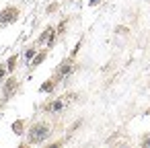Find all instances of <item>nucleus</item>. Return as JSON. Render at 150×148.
I'll return each mask as SVG.
<instances>
[{"label":"nucleus","mask_w":150,"mask_h":148,"mask_svg":"<svg viewBox=\"0 0 150 148\" xmlns=\"http://www.w3.org/2000/svg\"><path fill=\"white\" fill-rule=\"evenodd\" d=\"M72 70H74V60H72V58H66V60L60 64V68H58L56 76H58V78H64V76H68Z\"/></svg>","instance_id":"nucleus-4"},{"label":"nucleus","mask_w":150,"mask_h":148,"mask_svg":"<svg viewBox=\"0 0 150 148\" xmlns=\"http://www.w3.org/2000/svg\"><path fill=\"white\" fill-rule=\"evenodd\" d=\"M19 19V8L17 6H8L0 13V25H8V23H15Z\"/></svg>","instance_id":"nucleus-3"},{"label":"nucleus","mask_w":150,"mask_h":148,"mask_svg":"<svg viewBox=\"0 0 150 148\" xmlns=\"http://www.w3.org/2000/svg\"><path fill=\"white\" fill-rule=\"evenodd\" d=\"M45 56H47V50H41V52H39V54H37V56H35L33 60H31V68L39 66V64H41V62L45 60Z\"/></svg>","instance_id":"nucleus-8"},{"label":"nucleus","mask_w":150,"mask_h":148,"mask_svg":"<svg viewBox=\"0 0 150 148\" xmlns=\"http://www.w3.org/2000/svg\"><path fill=\"white\" fill-rule=\"evenodd\" d=\"M6 68H8V72H13V70L17 68V56L8 58V62H6Z\"/></svg>","instance_id":"nucleus-10"},{"label":"nucleus","mask_w":150,"mask_h":148,"mask_svg":"<svg viewBox=\"0 0 150 148\" xmlns=\"http://www.w3.org/2000/svg\"><path fill=\"white\" fill-rule=\"evenodd\" d=\"M88 2H91V4L95 6V4H99V2H101V0H88Z\"/></svg>","instance_id":"nucleus-13"},{"label":"nucleus","mask_w":150,"mask_h":148,"mask_svg":"<svg viewBox=\"0 0 150 148\" xmlns=\"http://www.w3.org/2000/svg\"><path fill=\"white\" fill-rule=\"evenodd\" d=\"M17 89H19V80H17V78H11V80H6V84H4V95L11 97L13 93H17Z\"/></svg>","instance_id":"nucleus-6"},{"label":"nucleus","mask_w":150,"mask_h":148,"mask_svg":"<svg viewBox=\"0 0 150 148\" xmlns=\"http://www.w3.org/2000/svg\"><path fill=\"white\" fill-rule=\"evenodd\" d=\"M56 37H58V31H56L54 27H45L43 33L39 35V41H37V43H41V45H45V47H52V45L56 43Z\"/></svg>","instance_id":"nucleus-2"},{"label":"nucleus","mask_w":150,"mask_h":148,"mask_svg":"<svg viewBox=\"0 0 150 148\" xmlns=\"http://www.w3.org/2000/svg\"><path fill=\"white\" fill-rule=\"evenodd\" d=\"M58 80H60V78L56 76V78H52V80H47L45 84H41V93H52V91L56 89V84H58Z\"/></svg>","instance_id":"nucleus-7"},{"label":"nucleus","mask_w":150,"mask_h":148,"mask_svg":"<svg viewBox=\"0 0 150 148\" xmlns=\"http://www.w3.org/2000/svg\"><path fill=\"white\" fill-rule=\"evenodd\" d=\"M47 113H60L62 109H64V99H56V101H52V103H47L45 107H43Z\"/></svg>","instance_id":"nucleus-5"},{"label":"nucleus","mask_w":150,"mask_h":148,"mask_svg":"<svg viewBox=\"0 0 150 148\" xmlns=\"http://www.w3.org/2000/svg\"><path fill=\"white\" fill-rule=\"evenodd\" d=\"M146 113H148V115H150V109H148V111H146Z\"/></svg>","instance_id":"nucleus-14"},{"label":"nucleus","mask_w":150,"mask_h":148,"mask_svg":"<svg viewBox=\"0 0 150 148\" xmlns=\"http://www.w3.org/2000/svg\"><path fill=\"white\" fill-rule=\"evenodd\" d=\"M35 56H37V50H35V47H29V50L25 52V60H29V62H31Z\"/></svg>","instance_id":"nucleus-9"},{"label":"nucleus","mask_w":150,"mask_h":148,"mask_svg":"<svg viewBox=\"0 0 150 148\" xmlns=\"http://www.w3.org/2000/svg\"><path fill=\"white\" fill-rule=\"evenodd\" d=\"M142 144H144V146H150V136H144V138H142Z\"/></svg>","instance_id":"nucleus-12"},{"label":"nucleus","mask_w":150,"mask_h":148,"mask_svg":"<svg viewBox=\"0 0 150 148\" xmlns=\"http://www.w3.org/2000/svg\"><path fill=\"white\" fill-rule=\"evenodd\" d=\"M6 72H8V68H6V66H0V80L4 78V74H6Z\"/></svg>","instance_id":"nucleus-11"},{"label":"nucleus","mask_w":150,"mask_h":148,"mask_svg":"<svg viewBox=\"0 0 150 148\" xmlns=\"http://www.w3.org/2000/svg\"><path fill=\"white\" fill-rule=\"evenodd\" d=\"M50 125L47 123H43V121H39V123H35V125H31V130H29V142L31 144H41L43 140H47L50 138Z\"/></svg>","instance_id":"nucleus-1"}]
</instances>
